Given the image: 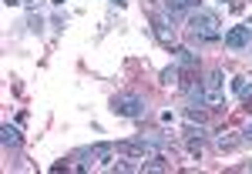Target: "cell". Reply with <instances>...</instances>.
<instances>
[{
	"mask_svg": "<svg viewBox=\"0 0 252 174\" xmlns=\"http://www.w3.org/2000/svg\"><path fill=\"white\" fill-rule=\"evenodd\" d=\"M111 171H121V174H128V171H135V164H125V161H118V164H111Z\"/></svg>",
	"mask_w": 252,
	"mask_h": 174,
	"instance_id": "obj_15",
	"label": "cell"
},
{
	"mask_svg": "<svg viewBox=\"0 0 252 174\" xmlns=\"http://www.w3.org/2000/svg\"><path fill=\"white\" fill-rule=\"evenodd\" d=\"M239 144H242V141H239V137H235L232 131H222V134L215 137V148H219V151H222V154H225V151H235V148H239Z\"/></svg>",
	"mask_w": 252,
	"mask_h": 174,
	"instance_id": "obj_11",
	"label": "cell"
},
{
	"mask_svg": "<svg viewBox=\"0 0 252 174\" xmlns=\"http://www.w3.org/2000/svg\"><path fill=\"white\" fill-rule=\"evenodd\" d=\"M0 141H3L7 151H10V148H20V127L17 124H3V127H0Z\"/></svg>",
	"mask_w": 252,
	"mask_h": 174,
	"instance_id": "obj_10",
	"label": "cell"
},
{
	"mask_svg": "<svg viewBox=\"0 0 252 174\" xmlns=\"http://www.w3.org/2000/svg\"><path fill=\"white\" fill-rule=\"evenodd\" d=\"M155 37L165 44V47H172L175 44V27L168 24V17H155Z\"/></svg>",
	"mask_w": 252,
	"mask_h": 174,
	"instance_id": "obj_6",
	"label": "cell"
},
{
	"mask_svg": "<svg viewBox=\"0 0 252 174\" xmlns=\"http://www.w3.org/2000/svg\"><path fill=\"white\" fill-rule=\"evenodd\" d=\"M175 64L189 67V71H198V54H192L189 47H175Z\"/></svg>",
	"mask_w": 252,
	"mask_h": 174,
	"instance_id": "obj_9",
	"label": "cell"
},
{
	"mask_svg": "<svg viewBox=\"0 0 252 174\" xmlns=\"http://www.w3.org/2000/svg\"><path fill=\"white\" fill-rule=\"evenodd\" d=\"M242 141H249V144H252V121L246 124V127H242Z\"/></svg>",
	"mask_w": 252,
	"mask_h": 174,
	"instance_id": "obj_16",
	"label": "cell"
},
{
	"mask_svg": "<svg viewBox=\"0 0 252 174\" xmlns=\"http://www.w3.org/2000/svg\"><path fill=\"white\" fill-rule=\"evenodd\" d=\"M202 84H205V107L209 111H219L225 104V91H222L225 87V74L222 71H209Z\"/></svg>",
	"mask_w": 252,
	"mask_h": 174,
	"instance_id": "obj_4",
	"label": "cell"
},
{
	"mask_svg": "<svg viewBox=\"0 0 252 174\" xmlns=\"http://www.w3.org/2000/svg\"><path fill=\"white\" fill-rule=\"evenodd\" d=\"M3 3H7V7H17V3H24V0H3Z\"/></svg>",
	"mask_w": 252,
	"mask_h": 174,
	"instance_id": "obj_17",
	"label": "cell"
},
{
	"mask_svg": "<svg viewBox=\"0 0 252 174\" xmlns=\"http://www.w3.org/2000/svg\"><path fill=\"white\" fill-rule=\"evenodd\" d=\"M189 37L192 40H202V44H215V40H222V20H219V14L215 10H209V7H198V10H192L189 14Z\"/></svg>",
	"mask_w": 252,
	"mask_h": 174,
	"instance_id": "obj_1",
	"label": "cell"
},
{
	"mask_svg": "<svg viewBox=\"0 0 252 174\" xmlns=\"http://www.w3.org/2000/svg\"><path fill=\"white\" fill-rule=\"evenodd\" d=\"M249 171H252V164H249Z\"/></svg>",
	"mask_w": 252,
	"mask_h": 174,
	"instance_id": "obj_19",
	"label": "cell"
},
{
	"mask_svg": "<svg viewBox=\"0 0 252 174\" xmlns=\"http://www.w3.org/2000/svg\"><path fill=\"white\" fill-rule=\"evenodd\" d=\"M232 91H235L239 100H246V104H249V100H252V80L249 77H235L232 80Z\"/></svg>",
	"mask_w": 252,
	"mask_h": 174,
	"instance_id": "obj_12",
	"label": "cell"
},
{
	"mask_svg": "<svg viewBox=\"0 0 252 174\" xmlns=\"http://www.w3.org/2000/svg\"><path fill=\"white\" fill-rule=\"evenodd\" d=\"M225 47L229 50H246V47H252V20L249 24H239V27H232L225 34Z\"/></svg>",
	"mask_w": 252,
	"mask_h": 174,
	"instance_id": "obj_5",
	"label": "cell"
},
{
	"mask_svg": "<svg viewBox=\"0 0 252 174\" xmlns=\"http://www.w3.org/2000/svg\"><path fill=\"white\" fill-rule=\"evenodd\" d=\"M111 3H118V7H125V3H128V0H111Z\"/></svg>",
	"mask_w": 252,
	"mask_h": 174,
	"instance_id": "obj_18",
	"label": "cell"
},
{
	"mask_svg": "<svg viewBox=\"0 0 252 174\" xmlns=\"http://www.w3.org/2000/svg\"><path fill=\"white\" fill-rule=\"evenodd\" d=\"M178 77H182V67H178V64H172V67H165V71L158 74V84L172 87V84H178Z\"/></svg>",
	"mask_w": 252,
	"mask_h": 174,
	"instance_id": "obj_13",
	"label": "cell"
},
{
	"mask_svg": "<svg viewBox=\"0 0 252 174\" xmlns=\"http://www.w3.org/2000/svg\"><path fill=\"white\" fill-rule=\"evenodd\" d=\"M115 154V148L111 144H91V148H78L71 161L74 164H67V168H74V171H88V168H94V164H104V161H111Z\"/></svg>",
	"mask_w": 252,
	"mask_h": 174,
	"instance_id": "obj_2",
	"label": "cell"
},
{
	"mask_svg": "<svg viewBox=\"0 0 252 174\" xmlns=\"http://www.w3.org/2000/svg\"><path fill=\"white\" fill-rule=\"evenodd\" d=\"M145 107H148L145 97L135 94V91H121V94L111 97V114H118V117H141Z\"/></svg>",
	"mask_w": 252,
	"mask_h": 174,
	"instance_id": "obj_3",
	"label": "cell"
},
{
	"mask_svg": "<svg viewBox=\"0 0 252 174\" xmlns=\"http://www.w3.org/2000/svg\"><path fill=\"white\" fill-rule=\"evenodd\" d=\"M185 87V97H189V104H205V84L195 77V80H189V84H182Z\"/></svg>",
	"mask_w": 252,
	"mask_h": 174,
	"instance_id": "obj_8",
	"label": "cell"
},
{
	"mask_svg": "<svg viewBox=\"0 0 252 174\" xmlns=\"http://www.w3.org/2000/svg\"><path fill=\"white\" fill-rule=\"evenodd\" d=\"M195 3L198 0H165V10H168V17H182V14H192L195 10Z\"/></svg>",
	"mask_w": 252,
	"mask_h": 174,
	"instance_id": "obj_7",
	"label": "cell"
},
{
	"mask_svg": "<svg viewBox=\"0 0 252 174\" xmlns=\"http://www.w3.org/2000/svg\"><path fill=\"white\" fill-rule=\"evenodd\" d=\"M185 117H189V121H198V124H205V121H209V107H205V104H189V111H185Z\"/></svg>",
	"mask_w": 252,
	"mask_h": 174,
	"instance_id": "obj_14",
	"label": "cell"
}]
</instances>
